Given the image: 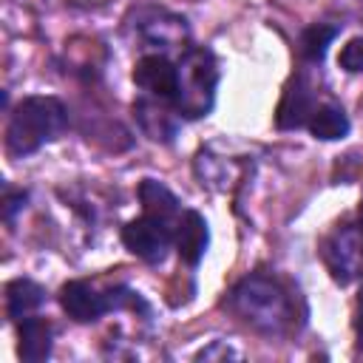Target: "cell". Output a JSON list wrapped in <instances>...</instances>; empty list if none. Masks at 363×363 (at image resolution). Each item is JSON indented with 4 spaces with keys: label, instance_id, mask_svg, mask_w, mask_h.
I'll return each mask as SVG.
<instances>
[{
    "label": "cell",
    "instance_id": "obj_12",
    "mask_svg": "<svg viewBox=\"0 0 363 363\" xmlns=\"http://www.w3.org/2000/svg\"><path fill=\"white\" fill-rule=\"evenodd\" d=\"M43 301H45V289L31 278H17L6 286V309H9V318L14 320L28 318L34 309L43 306Z\"/></svg>",
    "mask_w": 363,
    "mask_h": 363
},
{
    "label": "cell",
    "instance_id": "obj_14",
    "mask_svg": "<svg viewBox=\"0 0 363 363\" xmlns=\"http://www.w3.org/2000/svg\"><path fill=\"white\" fill-rule=\"evenodd\" d=\"M139 201L145 207V216H153V218H162V221H167L179 210V199L156 179H145L139 184Z\"/></svg>",
    "mask_w": 363,
    "mask_h": 363
},
{
    "label": "cell",
    "instance_id": "obj_8",
    "mask_svg": "<svg viewBox=\"0 0 363 363\" xmlns=\"http://www.w3.org/2000/svg\"><path fill=\"white\" fill-rule=\"evenodd\" d=\"M315 111V102H312V88L306 85L303 77H292L289 85L284 88V96L278 102V113H275V125L281 130H295L301 125L309 122Z\"/></svg>",
    "mask_w": 363,
    "mask_h": 363
},
{
    "label": "cell",
    "instance_id": "obj_6",
    "mask_svg": "<svg viewBox=\"0 0 363 363\" xmlns=\"http://www.w3.org/2000/svg\"><path fill=\"white\" fill-rule=\"evenodd\" d=\"M60 306L65 309V315L77 323H94L99 320L105 312H111V295L96 292L91 284L85 281H68L60 289Z\"/></svg>",
    "mask_w": 363,
    "mask_h": 363
},
{
    "label": "cell",
    "instance_id": "obj_18",
    "mask_svg": "<svg viewBox=\"0 0 363 363\" xmlns=\"http://www.w3.org/2000/svg\"><path fill=\"white\" fill-rule=\"evenodd\" d=\"M360 349H363V323H360Z\"/></svg>",
    "mask_w": 363,
    "mask_h": 363
},
{
    "label": "cell",
    "instance_id": "obj_3",
    "mask_svg": "<svg viewBox=\"0 0 363 363\" xmlns=\"http://www.w3.org/2000/svg\"><path fill=\"white\" fill-rule=\"evenodd\" d=\"M216 85H218V68H216L213 51L207 48L187 51L179 62V85L173 96L179 116H187V119L207 116L216 99Z\"/></svg>",
    "mask_w": 363,
    "mask_h": 363
},
{
    "label": "cell",
    "instance_id": "obj_13",
    "mask_svg": "<svg viewBox=\"0 0 363 363\" xmlns=\"http://www.w3.org/2000/svg\"><path fill=\"white\" fill-rule=\"evenodd\" d=\"M309 133L315 139H323V142H335V139H343L349 133V119L340 108L335 105H318L306 122Z\"/></svg>",
    "mask_w": 363,
    "mask_h": 363
},
{
    "label": "cell",
    "instance_id": "obj_5",
    "mask_svg": "<svg viewBox=\"0 0 363 363\" xmlns=\"http://www.w3.org/2000/svg\"><path fill=\"white\" fill-rule=\"evenodd\" d=\"M122 244L136 258H142L147 264H156V261L164 258V252L170 247V227H167V221L153 218V216L133 218L122 227Z\"/></svg>",
    "mask_w": 363,
    "mask_h": 363
},
{
    "label": "cell",
    "instance_id": "obj_10",
    "mask_svg": "<svg viewBox=\"0 0 363 363\" xmlns=\"http://www.w3.org/2000/svg\"><path fill=\"white\" fill-rule=\"evenodd\" d=\"M167 99L162 96H142L139 102H133V113L142 125V130L153 139V142H170L176 136V113L164 105Z\"/></svg>",
    "mask_w": 363,
    "mask_h": 363
},
{
    "label": "cell",
    "instance_id": "obj_9",
    "mask_svg": "<svg viewBox=\"0 0 363 363\" xmlns=\"http://www.w3.org/2000/svg\"><path fill=\"white\" fill-rule=\"evenodd\" d=\"M176 252L184 264L196 267L204 252H207V244H210V230H207V221L199 210H187L182 218H179V227H176Z\"/></svg>",
    "mask_w": 363,
    "mask_h": 363
},
{
    "label": "cell",
    "instance_id": "obj_1",
    "mask_svg": "<svg viewBox=\"0 0 363 363\" xmlns=\"http://www.w3.org/2000/svg\"><path fill=\"white\" fill-rule=\"evenodd\" d=\"M230 309L247 326H252L255 332L269 335V337L289 332V326L295 323L292 298L275 278H267L261 272L244 278L230 292Z\"/></svg>",
    "mask_w": 363,
    "mask_h": 363
},
{
    "label": "cell",
    "instance_id": "obj_19",
    "mask_svg": "<svg viewBox=\"0 0 363 363\" xmlns=\"http://www.w3.org/2000/svg\"><path fill=\"white\" fill-rule=\"evenodd\" d=\"M360 227H363V224H360Z\"/></svg>",
    "mask_w": 363,
    "mask_h": 363
},
{
    "label": "cell",
    "instance_id": "obj_15",
    "mask_svg": "<svg viewBox=\"0 0 363 363\" xmlns=\"http://www.w3.org/2000/svg\"><path fill=\"white\" fill-rule=\"evenodd\" d=\"M337 34H340L337 26H323V23L309 26V28L301 34V45H298L301 57L309 60V62H320V60L326 57V48L332 45V40H335Z\"/></svg>",
    "mask_w": 363,
    "mask_h": 363
},
{
    "label": "cell",
    "instance_id": "obj_2",
    "mask_svg": "<svg viewBox=\"0 0 363 363\" xmlns=\"http://www.w3.org/2000/svg\"><path fill=\"white\" fill-rule=\"evenodd\" d=\"M68 125V113L54 96H26L6 128V153L11 159L31 156L45 142L57 139Z\"/></svg>",
    "mask_w": 363,
    "mask_h": 363
},
{
    "label": "cell",
    "instance_id": "obj_11",
    "mask_svg": "<svg viewBox=\"0 0 363 363\" xmlns=\"http://www.w3.org/2000/svg\"><path fill=\"white\" fill-rule=\"evenodd\" d=\"M17 354L26 363H40L51 354V323L43 318H23L17 329Z\"/></svg>",
    "mask_w": 363,
    "mask_h": 363
},
{
    "label": "cell",
    "instance_id": "obj_7",
    "mask_svg": "<svg viewBox=\"0 0 363 363\" xmlns=\"http://www.w3.org/2000/svg\"><path fill=\"white\" fill-rule=\"evenodd\" d=\"M133 82L150 96L173 99L179 85V65H173L162 54H145L133 68Z\"/></svg>",
    "mask_w": 363,
    "mask_h": 363
},
{
    "label": "cell",
    "instance_id": "obj_17",
    "mask_svg": "<svg viewBox=\"0 0 363 363\" xmlns=\"http://www.w3.org/2000/svg\"><path fill=\"white\" fill-rule=\"evenodd\" d=\"M23 204H26V193L23 190H6V196H3V218L11 221L14 213L23 210Z\"/></svg>",
    "mask_w": 363,
    "mask_h": 363
},
{
    "label": "cell",
    "instance_id": "obj_4",
    "mask_svg": "<svg viewBox=\"0 0 363 363\" xmlns=\"http://www.w3.org/2000/svg\"><path fill=\"white\" fill-rule=\"evenodd\" d=\"M323 261L335 281L349 284L363 267V227L346 224L323 244Z\"/></svg>",
    "mask_w": 363,
    "mask_h": 363
},
{
    "label": "cell",
    "instance_id": "obj_16",
    "mask_svg": "<svg viewBox=\"0 0 363 363\" xmlns=\"http://www.w3.org/2000/svg\"><path fill=\"white\" fill-rule=\"evenodd\" d=\"M337 62H340L343 71H349V74H360V71H363V37H352V40L340 48Z\"/></svg>",
    "mask_w": 363,
    "mask_h": 363
}]
</instances>
